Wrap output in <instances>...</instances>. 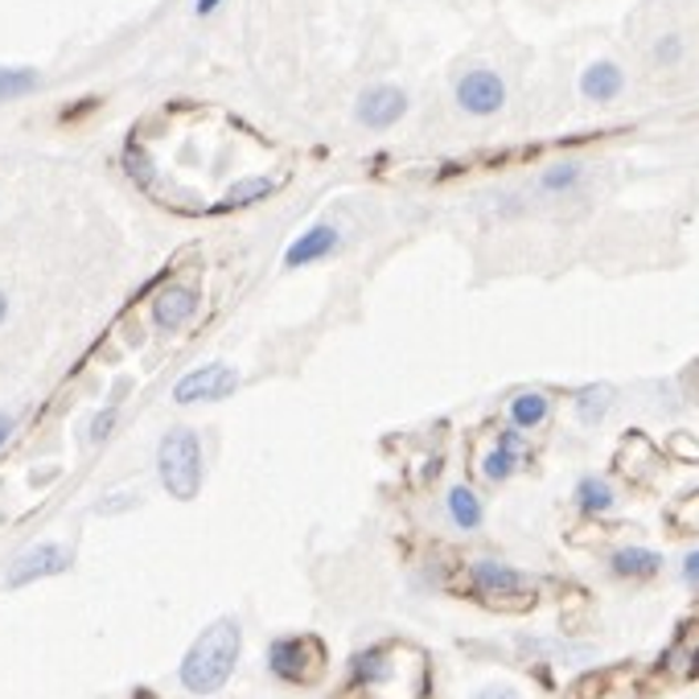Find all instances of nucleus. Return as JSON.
<instances>
[{
  "label": "nucleus",
  "instance_id": "nucleus-29",
  "mask_svg": "<svg viewBox=\"0 0 699 699\" xmlns=\"http://www.w3.org/2000/svg\"><path fill=\"white\" fill-rule=\"evenodd\" d=\"M9 437H13V420L0 411V449H4V440H9Z\"/></svg>",
  "mask_w": 699,
  "mask_h": 699
},
{
  "label": "nucleus",
  "instance_id": "nucleus-18",
  "mask_svg": "<svg viewBox=\"0 0 699 699\" xmlns=\"http://www.w3.org/2000/svg\"><path fill=\"white\" fill-rule=\"evenodd\" d=\"M584 181V165L581 160H555V165H547L540 174V190L552 194V198H560V194H572L576 186Z\"/></svg>",
  "mask_w": 699,
  "mask_h": 699
},
{
  "label": "nucleus",
  "instance_id": "nucleus-13",
  "mask_svg": "<svg viewBox=\"0 0 699 699\" xmlns=\"http://www.w3.org/2000/svg\"><path fill=\"white\" fill-rule=\"evenodd\" d=\"M609 568L622 581H650V576L663 572V555L655 547H617L609 555Z\"/></svg>",
  "mask_w": 699,
  "mask_h": 699
},
{
  "label": "nucleus",
  "instance_id": "nucleus-6",
  "mask_svg": "<svg viewBox=\"0 0 699 699\" xmlns=\"http://www.w3.org/2000/svg\"><path fill=\"white\" fill-rule=\"evenodd\" d=\"M239 392V375H234L227 363H206L198 371H190L186 379L174 387V399L181 408H194V404H219L227 395Z\"/></svg>",
  "mask_w": 699,
  "mask_h": 699
},
{
  "label": "nucleus",
  "instance_id": "nucleus-2",
  "mask_svg": "<svg viewBox=\"0 0 699 699\" xmlns=\"http://www.w3.org/2000/svg\"><path fill=\"white\" fill-rule=\"evenodd\" d=\"M157 473H160V486L174 498H181V502L198 498V490H202V440H198L194 428L177 424V428H169V432L160 437Z\"/></svg>",
  "mask_w": 699,
  "mask_h": 699
},
{
  "label": "nucleus",
  "instance_id": "nucleus-28",
  "mask_svg": "<svg viewBox=\"0 0 699 699\" xmlns=\"http://www.w3.org/2000/svg\"><path fill=\"white\" fill-rule=\"evenodd\" d=\"M219 4H222V0H194V13H198V17H210L215 9H219Z\"/></svg>",
  "mask_w": 699,
  "mask_h": 699
},
{
  "label": "nucleus",
  "instance_id": "nucleus-30",
  "mask_svg": "<svg viewBox=\"0 0 699 699\" xmlns=\"http://www.w3.org/2000/svg\"><path fill=\"white\" fill-rule=\"evenodd\" d=\"M4 317H9V296L0 292V325H4Z\"/></svg>",
  "mask_w": 699,
  "mask_h": 699
},
{
  "label": "nucleus",
  "instance_id": "nucleus-1",
  "mask_svg": "<svg viewBox=\"0 0 699 699\" xmlns=\"http://www.w3.org/2000/svg\"><path fill=\"white\" fill-rule=\"evenodd\" d=\"M239 650H243V629L234 617H219L194 638V646L186 650L177 679L190 696H215L231 684L234 667H239Z\"/></svg>",
  "mask_w": 699,
  "mask_h": 699
},
{
  "label": "nucleus",
  "instance_id": "nucleus-7",
  "mask_svg": "<svg viewBox=\"0 0 699 699\" xmlns=\"http://www.w3.org/2000/svg\"><path fill=\"white\" fill-rule=\"evenodd\" d=\"M404 116H408V95H404V87H395V83H375L354 103V119L371 132L395 128Z\"/></svg>",
  "mask_w": 699,
  "mask_h": 699
},
{
  "label": "nucleus",
  "instance_id": "nucleus-20",
  "mask_svg": "<svg viewBox=\"0 0 699 699\" xmlns=\"http://www.w3.org/2000/svg\"><path fill=\"white\" fill-rule=\"evenodd\" d=\"M38 83H42V74L33 66H0V103L30 95V91H38Z\"/></svg>",
  "mask_w": 699,
  "mask_h": 699
},
{
  "label": "nucleus",
  "instance_id": "nucleus-12",
  "mask_svg": "<svg viewBox=\"0 0 699 699\" xmlns=\"http://www.w3.org/2000/svg\"><path fill=\"white\" fill-rule=\"evenodd\" d=\"M626 91V71L609 59H597L588 62L581 74V95L588 103H613L617 95Z\"/></svg>",
  "mask_w": 699,
  "mask_h": 699
},
{
  "label": "nucleus",
  "instance_id": "nucleus-25",
  "mask_svg": "<svg viewBox=\"0 0 699 699\" xmlns=\"http://www.w3.org/2000/svg\"><path fill=\"white\" fill-rule=\"evenodd\" d=\"M140 502L136 494H112V498H103L100 502V514H112V510H132Z\"/></svg>",
  "mask_w": 699,
  "mask_h": 699
},
{
  "label": "nucleus",
  "instance_id": "nucleus-16",
  "mask_svg": "<svg viewBox=\"0 0 699 699\" xmlns=\"http://www.w3.org/2000/svg\"><path fill=\"white\" fill-rule=\"evenodd\" d=\"M449 519L457 531H478L486 510H481V498L469 490V486H452L449 490Z\"/></svg>",
  "mask_w": 699,
  "mask_h": 699
},
{
  "label": "nucleus",
  "instance_id": "nucleus-8",
  "mask_svg": "<svg viewBox=\"0 0 699 699\" xmlns=\"http://www.w3.org/2000/svg\"><path fill=\"white\" fill-rule=\"evenodd\" d=\"M66 568H71V552H66L62 543H38V547H30L25 555H17L4 584H9V588H25V584L59 576V572Z\"/></svg>",
  "mask_w": 699,
  "mask_h": 699
},
{
  "label": "nucleus",
  "instance_id": "nucleus-15",
  "mask_svg": "<svg viewBox=\"0 0 699 699\" xmlns=\"http://www.w3.org/2000/svg\"><path fill=\"white\" fill-rule=\"evenodd\" d=\"M547 411H552V404H547V395L543 392H519L514 399H510V428H519V432H531V428H540L543 420H547Z\"/></svg>",
  "mask_w": 699,
  "mask_h": 699
},
{
  "label": "nucleus",
  "instance_id": "nucleus-14",
  "mask_svg": "<svg viewBox=\"0 0 699 699\" xmlns=\"http://www.w3.org/2000/svg\"><path fill=\"white\" fill-rule=\"evenodd\" d=\"M272 194H277V177H268V174L239 177L234 186H227V194L215 202V210H243V206H255L263 202V198H272Z\"/></svg>",
  "mask_w": 699,
  "mask_h": 699
},
{
  "label": "nucleus",
  "instance_id": "nucleus-19",
  "mask_svg": "<svg viewBox=\"0 0 699 699\" xmlns=\"http://www.w3.org/2000/svg\"><path fill=\"white\" fill-rule=\"evenodd\" d=\"M613 404V387L609 383H588V387H581L576 392V416H581L584 424H597L605 411H609Z\"/></svg>",
  "mask_w": 699,
  "mask_h": 699
},
{
  "label": "nucleus",
  "instance_id": "nucleus-26",
  "mask_svg": "<svg viewBox=\"0 0 699 699\" xmlns=\"http://www.w3.org/2000/svg\"><path fill=\"white\" fill-rule=\"evenodd\" d=\"M473 699H519V691L507 684H490V687H481V691H473Z\"/></svg>",
  "mask_w": 699,
  "mask_h": 699
},
{
  "label": "nucleus",
  "instance_id": "nucleus-17",
  "mask_svg": "<svg viewBox=\"0 0 699 699\" xmlns=\"http://www.w3.org/2000/svg\"><path fill=\"white\" fill-rule=\"evenodd\" d=\"M576 507H581V514H609L617 507V494L605 478H581L576 481Z\"/></svg>",
  "mask_w": 699,
  "mask_h": 699
},
{
  "label": "nucleus",
  "instance_id": "nucleus-9",
  "mask_svg": "<svg viewBox=\"0 0 699 699\" xmlns=\"http://www.w3.org/2000/svg\"><path fill=\"white\" fill-rule=\"evenodd\" d=\"M342 248V231H337L334 222H313L305 234H296L284 251V272H301L309 263L325 260V255H334Z\"/></svg>",
  "mask_w": 699,
  "mask_h": 699
},
{
  "label": "nucleus",
  "instance_id": "nucleus-4",
  "mask_svg": "<svg viewBox=\"0 0 699 699\" xmlns=\"http://www.w3.org/2000/svg\"><path fill=\"white\" fill-rule=\"evenodd\" d=\"M469 581H473V593H478L486 605H498V609H510V605H526L531 601V581H526L519 568H510L502 560H478L469 568Z\"/></svg>",
  "mask_w": 699,
  "mask_h": 699
},
{
  "label": "nucleus",
  "instance_id": "nucleus-11",
  "mask_svg": "<svg viewBox=\"0 0 699 699\" xmlns=\"http://www.w3.org/2000/svg\"><path fill=\"white\" fill-rule=\"evenodd\" d=\"M392 679H395V650L392 646H366V650H358V655L349 658V684L354 687L383 691Z\"/></svg>",
  "mask_w": 699,
  "mask_h": 699
},
{
  "label": "nucleus",
  "instance_id": "nucleus-21",
  "mask_svg": "<svg viewBox=\"0 0 699 699\" xmlns=\"http://www.w3.org/2000/svg\"><path fill=\"white\" fill-rule=\"evenodd\" d=\"M514 469H519V457L507 452L502 445L486 449V457H481V478L486 481H507V478H514Z\"/></svg>",
  "mask_w": 699,
  "mask_h": 699
},
{
  "label": "nucleus",
  "instance_id": "nucleus-3",
  "mask_svg": "<svg viewBox=\"0 0 699 699\" xmlns=\"http://www.w3.org/2000/svg\"><path fill=\"white\" fill-rule=\"evenodd\" d=\"M321 663H325V650L313 638H277L268 646V670L277 675L280 684L292 687L317 684Z\"/></svg>",
  "mask_w": 699,
  "mask_h": 699
},
{
  "label": "nucleus",
  "instance_id": "nucleus-5",
  "mask_svg": "<svg viewBox=\"0 0 699 699\" xmlns=\"http://www.w3.org/2000/svg\"><path fill=\"white\" fill-rule=\"evenodd\" d=\"M452 100L457 107L466 112V116H498L502 107H507V83H502V74L490 71V66H473L457 79V87H452Z\"/></svg>",
  "mask_w": 699,
  "mask_h": 699
},
{
  "label": "nucleus",
  "instance_id": "nucleus-22",
  "mask_svg": "<svg viewBox=\"0 0 699 699\" xmlns=\"http://www.w3.org/2000/svg\"><path fill=\"white\" fill-rule=\"evenodd\" d=\"M687 54V45L679 33H663L655 45H650V59H655V66H679Z\"/></svg>",
  "mask_w": 699,
  "mask_h": 699
},
{
  "label": "nucleus",
  "instance_id": "nucleus-10",
  "mask_svg": "<svg viewBox=\"0 0 699 699\" xmlns=\"http://www.w3.org/2000/svg\"><path fill=\"white\" fill-rule=\"evenodd\" d=\"M194 309H198V292L190 284H165L153 296V325L165 330V334H174L194 317Z\"/></svg>",
  "mask_w": 699,
  "mask_h": 699
},
{
  "label": "nucleus",
  "instance_id": "nucleus-27",
  "mask_svg": "<svg viewBox=\"0 0 699 699\" xmlns=\"http://www.w3.org/2000/svg\"><path fill=\"white\" fill-rule=\"evenodd\" d=\"M684 581L691 584V588H699V547L684 555Z\"/></svg>",
  "mask_w": 699,
  "mask_h": 699
},
{
  "label": "nucleus",
  "instance_id": "nucleus-24",
  "mask_svg": "<svg viewBox=\"0 0 699 699\" xmlns=\"http://www.w3.org/2000/svg\"><path fill=\"white\" fill-rule=\"evenodd\" d=\"M498 445H502V449H507V452H514V457H519V461H523V452H526V440H523V432H519V428H507V432H502V437H498Z\"/></svg>",
  "mask_w": 699,
  "mask_h": 699
},
{
  "label": "nucleus",
  "instance_id": "nucleus-23",
  "mask_svg": "<svg viewBox=\"0 0 699 699\" xmlns=\"http://www.w3.org/2000/svg\"><path fill=\"white\" fill-rule=\"evenodd\" d=\"M116 428V408H103L95 420H91V428H87V440L91 445H100V440H107V432Z\"/></svg>",
  "mask_w": 699,
  "mask_h": 699
}]
</instances>
